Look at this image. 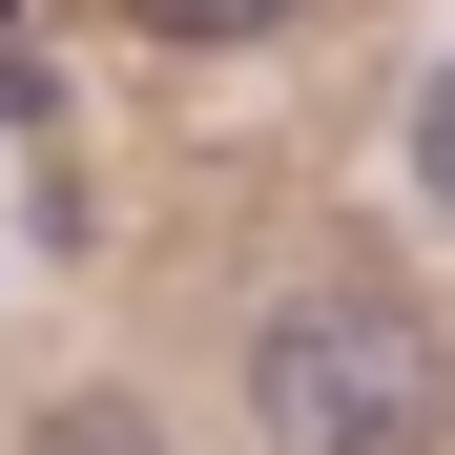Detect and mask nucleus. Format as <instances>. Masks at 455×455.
<instances>
[{
    "mask_svg": "<svg viewBox=\"0 0 455 455\" xmlns=\"http://www.w3.org/2000/svg\"><path fill=\"white\" fill-rule=\"evenodd\" d=\"M187 372L228 455H455V311L394 228L352 207H228L187 269Z\"/></svg>",
    "mask_w": 455,
    "mask_h": 455,
    "instance_id": "obj_1",
    "label": "nucleus"
},
{
    "mask_svg": "<svg viewBox=\"0 0 455 455\" xmlns=\"http://www.w3.org/2000/svg\"><path fill=\"white\" fill-rule=\"evenodd\" d=\"M0 455H228L145 352H21L0 372Z\"/></svg>",
    "mask_w": 455,
    "mask_h": 455,
    "instance_id": "obj_2",
    "label": "nucleus"
},
{
    "mask_svg": "<svg viewBox=\"0 0 455 455\" xmlns=\"http://www.w3.org/2000/svg\"><path fill=\"white\" fill-rule=\"evenodd\" d=\"M394 187H414V228H455V42L394 84Z\"/></svg>",
    "mask_w": 455,
    "mask_h": 455,
    "instance_id": "obj_3",
    "label": "nucleus"
},
{
    "mask_svg": "<svg viewBox=\"0 0 455 455\" xmlns=\"http://www.w3.org/2000/svg\"><path fill=\"white\" fill-rule=\"evenodd\" d=\"M104 21H145V42H290V21H331V0H104Z\"/></svg>",
    "mask_w": 455,
    "mask_h": 455,
    "instance_id": "obj_4",
    "label": "nucleus"
}]
</instances>
